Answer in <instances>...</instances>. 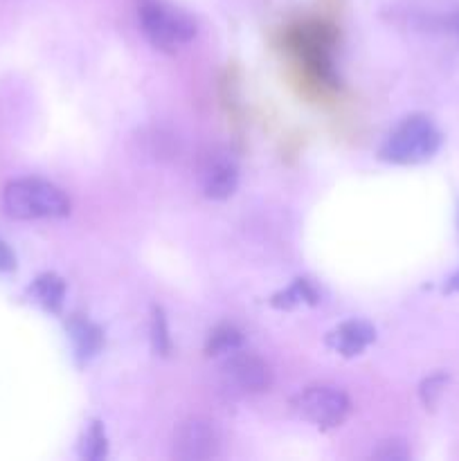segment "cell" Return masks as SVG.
<instances>
[{
    "label": "cell",
    "instance_id": "cell-16",
    "mask_svg": "<svg viewBox=\"0 0 459 461\" xmlns=\"http://www.w3.org/2000/svg\"><path fill=\"white\" fill-rule=\"evenodd\" d=\"M446 381H448V378H446L444 374H436V376H430L428 381H423L421 399H423V403L428 405V408H432V405L436 403V399H439L441 392H444Z\"/></svg>",
    "mask_w": 459,
    "mask_h": 461
},
{
    "label": "cell",
    "instance_id": "cell-1",
    "mask_svg": "<svg viewBox=\"0 0 459 461\" xmlns=\"http://www.w3.org/2000/svg\"><path fill=\"white\" fill-rule=\"evenodd\" d=\"M3 207L16 221L63 219L70 214V198L40 178H18L4 187Z\"/></svg>",
    "mask_w": 459,
    "mask_h": 461
},
{
    "label": "cell",
    "instance_id": "cell-12",
    "mask_svg": "<svg viewBox=\"0 0 459 461\" xmlns=\"http://www.w3.org/2000/svg\"><path fill=\"white\" fill-rule=\"evenodd\" d=\"M318 291H315V286L309 279H295L292 286H288L286 291L273 295L270 304L277 306V309H295V306L300 304H318Z\"/></svg>",
    "mask_w": 459,
    "mask_h": 461
},
{
    "label": "cell",
    "instance_id": "cell-10",
    "mask_svg": "<svg viewBox=\"0 0 459 461\" xmlns=\"http://www.w3.org/2000/svg\"><path fill=\"white\" fill-rule=\"evenodd\" d=\"M32 297L50 313H61L66 300V282L54 273H43L34 279L30 288Z\"/></svg>",
    "mask_w": 459,
    "mask_h": 461
},
{
    "label": "cell",
    "instance_id": "cell-8",
    "mask_svg": "<svg viewBox=\"0 0 459 461\" xmlns=\"http://www.w3.org/2000/svg\"><path fill=\"white\" fill-rule=\"evenodd\" d=\"M376 340V329L364 320H346L338 324L333 331H328L327 347L345 358H354L367 349Z\"/></svg>",
    "mask_w": 459,
    "mask_h": 461
},
{
    "label": "cell",
    "instance_id": "cell-14",
    "mask_svg": "<svg viewBox=\"0 0 459 461\" xmlns=\"http://www.w3.org/2000/svg\"><path fill=\"white\" fill-rule=\"evenodd\" d=\"M151 340H153V351L160 356L171 354V336L169 327H166V318L162 313V309H153V320H151Z\"/></svg>",
    "mask_w": 459,
    "mask_h": 461
},
{
    "label": "cell",
    "instance_id": "cell-11",
    "mask_svg": "<svg viewBox=\"0 0 459 461\" xmlns=\"http://www.w3.org/2000/svg\"><path fill=\"white\" fill-rule=\"evenodd\" d=\"M243 347V333L241 329L234 327V324H219L216 329H212V333L207 336L205 354L210 358L216 356H230L234 351H238Z\"/></svg>",
    "mask_w": 459,
    "mask_h": 461
},
{
    "label": "cell",
    "instance_id": "cell-17",
    "mask_svg": "<svg viewBox=\"0 0 459 461\" xmlns=\"http://www.w3.org/2000/svg\"><path fill=\"white\" fill-rule=\"evenodd\" d=\"M16 270V255L12 252V248L0 239V273H12Z\"/></svg>",
    "mask_w": 459,
    "mask_h": 461
},
{
    "label": "cell",
    "instance_id": "cell-15",
    "mask_svg": "<svg viewBox=\"0 0 459 461\" xmlns=\"http://www.w3.org/2000/svg\"><path fill=\"white\" fill-rule=\"evenodd\" d=\"M372 457L382 459V461H405V459H410V450H408V446H405V441L387 439V441H382L376 450H374Z\"/></svg>",
    "mask_w": 459,
    "mask_h": 461
},
{
    "label": "cell",
    "instance_id": "cell-7",
    "mask_svg": "<svg viewBox=\"0 0 459 461\" xmlns=\"http://www.w3.org/2000/svg\"><path fill=\"white\" fill-rule=\"evenodd\" d=\"M219 432L207 419H184L174 432V457L183 461H205L219 455Z\"/></svg>",
    "mask_w": 459,
    "mask_h": 461
},
{
    "label": "cell",
    "instance_id": "cell-18",
    "mask_svg": "<svg viewBox=\"0 0 459 461\" xmlns=\"http://www.w3.org/2000/svg\"><path fill=\"white\" fill-rule=\"evenodd\" d=\"M446 291H448V293H459V273L450 277V282H448V286H446Z\"/></svg>",
    "mask_w": 459,
    "mask_h": 461
},
{
    "label": "cell",
    "instance_id": "cell-13",
    "mask_svg": "<svg viewBox=\"0 0 459 461\" xmlns=\"http://www.w3.org/2000/svg\"><path fill=\"white\" fill-rule=\"evenodd\" d=\"M108 455V439L104 426L99 421H93L88 430L84 432L81 439V457L88 461H102Z\"/></svg>",
    "mask_w": 459,
    "mask_h": 461
},
{
    "label": "cell",
    "instance_id": "cell-6",
    "mask_svg": "<svg viewBox=\"0 0 459 461\" xmlns=\"http://www.w3.org/2000/svg\"><path fill=\"white\" fill-rule=\"evenodd\" d=\"M198 185L202 196L210 201H225L232 196L238 185V162L232 151L223 147L207 149L198 162Z\"/></svg>",
    "mask_w": 459,
    "mask_h": 461
},
{
    "label": "cell",
    "instance_id": "cell-9",
    "mask_svg": "<svg viewBox=\"0 0 459 461\" xmlns=\"http://www.w3.org/2000/svg\"><path fill=\"white\" fill-rule=\"evenodd\" d=\"M68 333H70L72 349L81 363H88L104 349V331L81 315H72L68 322Z\"/></svg>",
    "mask_w": 459,
    "mask_h": 461
},
{
    "label": "cell",
    "instance_id": "cell-4",
    "mask_svg": "<svg viewBox=\"0 0 459 461\" xmlns=\"http://www.w3.org/2000/svg\"><path fill=\"white\" fill-rule=\"evenodd\" d=\"M220 387L230 396H255L264 394L273 385V372L264 358L246 351H234L225 356L220 365Z\"/></svg>",
    "mask_w": 459,
    "mask_h": 461
},
{
    "label": "cell",
    "instance_id": "cell-3",
    "mask_svg": "<svg viewBox=\"0 0 459 461\" xmlns=\"http://www.w3.org/2000/svg\"><path fill=\"white\" fill-rule=\"evenodd\" d=\"M138 18L142 34L160 52H178L196 36V23L184 12L162 3V0H142Z\"/></svg>",
    "mask_w": 459,
    "mask_h": 461
},
{
    "label": "cell",
    "instance_id": "cell-2",
    "mask_svg": "<svg viewBox=\"0 0 459 461\" xmlns=\"http://www.w3.org/2000/svg\"><path fill=\"white\" fill-rule=\"evenodd\" d=\"M441 147V133L426 115L405 117L381 147V160L392 165H421Z\"/></svg>",
    "mask_w": 459,
    "mask_h": 461
},
{
    "label": "cell",
    "instance_id": "cell-5",
    "mask_svg": "<svg viewBox=\"0 0 459 461\" xmlns=\"http://www.w3.org/2000/svg\"><path fill=\"white\" fill-rule=\"evenodd\" d=\"M292 410L318 428H338L346 421L351 403L346 394L331 385H310L292 399Z\"/></svg>",
    "mask_w": 459,
    "mask_h": 461
}]
</instances>
